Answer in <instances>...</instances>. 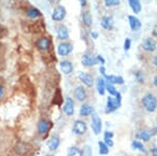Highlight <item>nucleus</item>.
<instances>
[{
	"mask_svg": "<svg viewBox=\"0 0 157 156\" xmlns=\"http://www.w3.org/2000/svg\"><path fill=\"white\" fill-rule=\"evenodd\" d=\"M141 104L147 112L153 113L157 110V97L153 93H146L141 99Z\"/></svg>",
	"mask_w": 157,
	"mask_h": 156,
	"instance_id": "1",
	"label": "nucleus"
},
{
	"mask_svg": "<svg viewBox=\"0 0 157 156\" xmlns=\"http://www.w3.org/2000/svg\"><path fill=\"white\" fill-rule=\"evenodd\" d=\"M91 128H92V131L95 135L100 134L103 129L102 120L98 116V113H95V112H93L92 114H91Z\"/></svg>",
	"mask_w": 157,
	"mask_h": 156,
	"instance_id": "2",
	"label": "nucleus"
},
{
	"mask_svg": "<svg viewBox=\"0 0 157 156\" xmlns=\"http://www.w3.org/2000/svg\"><path fill=\"white\" fill-rule=\"evenodd\" d=\"M121 102L118 100H116L115 97H107V103H106V108H105V112L109 114V113L114 112L115 110H117L121 107Z\"/></svg>",
	"mask_w": 157,
	"mask_h": 156,
	"instance_id": "3",
	"label": "nucleus"
},
{
	"mask_svg": "<svg viewBox=\"0 0 157 156\" xmlns=\"http://www.w3.org/2000/svg\"><path fill=\"white\" fill-rule=\"evenodd\" d=\"M73 50V46L71 43L69 42H61V43L58 45L57 47V51H58V55L60 57H66L68 55H70Z\"/></svg>",
	"mask_w": 157,
	"mask_h": 156,
	"instance_id": "4",
	"label": "nucleus"
},
{
	"mask_svg": "<svg viewBox=\"0 0 157 156\" xmlns=\"http://www.w3.org/2000/svg\"><path fill=\"white\" fill-rule=\"evenodd\" d=\"M86 131H87V124L84 122V120H78L75 122V124L72 126V132L75 135H78V136H81V135L85 134Z\"/></svg>",
	"mask_w": 157,
	"mask_h": 156,
	"instance_id": "5",
	"label": "nucleus"
},
{
	"mask_svg": "<svg viewBox=\"0 0 157 156\" xmlns=\"http://www.w3.org/2000/svg\"><path fill=\"white\" fill-rule=\"evenodd\" d=\"M66 17V10L63 6H57L52 11V19L54 21H63Z\"/></svg>",
	"mask_w": 157,
	"mask_h": 156,
	"instance_id": "6",
	"label": "nucleus"
},
{
	"mask_svg": "<svg viewBox=\"0 0 157 156\" xmlns=\"http://www.w3.org/2000/svg\"><path fill=\"white\" fill-rule=\"evenodd\" d=\"M81 62H82L83 66H85V67H92L98 64L97 57L89 54V52H86V54L83 55L82 59H81Z\"/></svg>",
	"mask_w": 157,
	"mask_h": 156,
	"instance_id": "7",
	"label": "nucleus"
},
{
	"mask_svg": "<svg viewBox=\"0 0 157 156\" xmlns=\"http://www.w3.org/2000/svg\"><path fill=\"white\" fill-rule=\"evenodd\" d=\"M63 112L66 116H72L75 114V101L71 97H66L63 106Z\"/></svg>",
	"mask_w": 157,
	"mask_h": 156,
	"instance_id": "8",
	"label": "nucleus"
},
{
	"mask_svg": "<svg viewBox=\"0 0 157 156\" xmlns=\"http://www.w3.org/2000/svg\"><path fill=\"white\" fill-rule=\"evenodd\" d=\"M141 48L147 52H154L157 49V44L153 38H146L141 44Z\"/></svg>",
	"mask_w": 157,
	"mask_h": 156,
	"instance_id": "9",
	"label": "nucleus"
},
{
	"mask_svg": "<svg viewBox=\"0 0 157 156\" xmlns=\"http://www.w3.org/2000/svg\"><path fill=\"white\" fill-rule=\"evenodd\" d=\"M128 21H129V26H130L132 32H137L141 29V22L137 17L134 15H129L128 16Z\"/></svg>",
	"mask_w": 157,
	"mask_h": 156,
	"instance_id": "10",
	"label": "nucleus"
},
{
	"mask_svg": "<svg viewBox=\"0 0 157 156\" xmlns=\"http://www.w3.org/2000/svg\"><path fill=\"white\" fill-rule=\"evenodd\" d=\"M101 26L106 31H112L114 29V18L112 16L103 17L102 21H101Z\"/></svg>",
	"mask_w": 157,
	"mask_h": 156,
	"instance_id": "11",
	"label": "nucleus"
},
{
	"mask_svg": "<svg viewBox=\"0 0 157 156\" xmlns=\"http://www.w3.org/2000/svg\"><path fill=\"white\" fill-rule=\"evenodd\" d=\"M78 79H80V81L87 87H92L93 84H94L92 75L87 74V72H84V71L80 72V74H78Z\"/></svg>",
	"mask_w": 157,
	"mask_h": 156,
	"instance_id": "12",
	"label": "nucleus"
},
{
	"mask_svg": "<svg viewBox=\"0 0 157 156\" xmlns=\"http://www.w3.org/2000/svg\"><path fill=\"white\" fill-rule=\"evenodd\" d=\"M37 129H38V133H39V134H41V135L47 134L50 129V123L46 120H40L39 123H38Z\"/></svg>",
	"mask_w": 157,
	"mask_h": 156,
	"instance_id": "13",
	"label": "nucleus"
},
{
	"mask_svg": "<svg viewBox=\"0 0 157 156\" xmlns=\"http://www.w3.org/2000/svg\"><path fill=\"white\" fill-rule=\"evenodd\" d=\"M154 133L153 131H150V130H139V131L135 134L136 139H140L143 142H149L152 137H153Z\"/></svg>",
	"mask_w": 157,
	"mask_h": 156,
	"instance_id": "14",
	"label": "nucleus"
},
{
	"mask_svg": "<svg viewBox=\"0 0 157 156\" xmlns=\"http://www.w3.org/2000/svg\"><path fill=\"white\" fill-rule=\"evenodd\" d=\"M60 69L64 74H71L73 72V65L68 60H62L60 62Z\"/></svg>",
	"mask_w": 157,
	"mask_h": 156,
	"instance_id": "15",
	"label": "nucleus"
},
{
	"mask_svg": "<svg viewBox=\"0 0 157 156\" xmlns=\"http://www.w3.org/2000/svg\"><path fill=\"white\" fill-rule=\"evenodd\" d=\"M105 80L107 83H110L112 85H123L125 81H124V78L121 75H114V74H110V75H106Z\"/></svg>",
	"mask_w": 157,
	"mask_h": 156,
	"instance_id": "16",
	"label": "nucleus"
},
{
	"mask_svg": "<svg viewBox=\"0 0 157 156\" xmlns=\"http://www.w3.org/2000/svg\"><path fill=\"white\" fill-rule=\"evenodd\" d=\"M36 45H37V47H38V49H39V50H41V51H46V50L48 49L49 46H50V41H49L48 38L42 37L37 41Z\"/></svg>",
	"mask_w": 157,
	"mask_h": 156,
	"instance_id": "17",
	"label": "nucleus"
},
{
	"mask_svg": "<svg viewBox=\"0 0 157 156\" xmlns=\"http://www.w3.org/2000/svg\"><path fill=\"white\" fill-rule=\"evenodd\" d=\"M75 100L78 101V102H84L87 97V93H86V90L85 88L83 86H78L77 88L75 89Z\"/></svg>",
	"mask_w": 157,
	"mask_h": 156,
	"instance_id": "18",
	"label": "nucleus"
},
{
	"mask_svg": "<svg viewBox=\"0 0 157 156\" xmlns=\"http://www.w3.org/2000/svg\"><path fill=\"white\" fill-rule=\"evenodd\" d=\"M57 36H58V39L59 40H62V41H65L69 38V31L66 26L64 25H61V26L58 27L57 29Z\"/></svg>",
	"mask_w": 157,
	"mask_h": 156,
	"instance_id": "19",
	"label": "nucleus"
},
{
	"mask_svg": "<svg viewBox=\"0 0 157 156\" xmlns=\"http://www.w3.org/2000/svg\"><path fill=\"white\" fill-rule=\"evenodd\" d=\"M128 3L130 9L132 10V12L135 15L139 14L143 10V6H141V2L140 0H128Z\"/></svg>",
	"mask_w": 157,
	"mask_h": 156,
	"instance_id": "20",
	"label": "nucleus"
},
{
	"mask_svg": "<svg viewBox=\"0 0 157 156\" xmlns=\"http://www.w3.org/2000/svg\"><path fill=\"white\" fill-rule=\"evenodd\" d=\"M60 146V137L58 135L54 134L49 138L48 143H47V147L50 151H56Z\"/></svg>",
	"mask_w": 157,
	"mask_h": 156,
	"instance_id": "21",
	"label": "nucleus"
},
{
	"mask_svg": "<svg viewBox=\"0 0 157 156\" xmlns=\"http://www.w3.org/2000/svg\"><path fill=\"white\" fill-rule=\"evenodd\" d=\"M94 112V108L90 106L89 104H83L80 108V115L81 116H89L92 113Z\"/></svg>",
	"mask_w": 157,
	"mask_h": 156,
	"instance_id": "22",
	"label": "nucleus"
},
{
	"mask_svg": "<svg viewBox=\"0 0 157 156\" xmlns=\"http://www.w3.org/2000/svg\"><path fill=\"white\" fill-rule=\"evenodd\" d=\"M97 90L98 94L104 95L106 92V80L104 78H98L97 80Z\"/></svg>",
	"mask_w": 157,
	"mask_h": 156,
	"instance_id": "23",
	"label": "nucleus"
},
{
	"mask_svg": "<svg viewBox=\"0 0 157 156\" xmlns=\"http://www.w3.org/2000/svg\"><path fill=\"white\" fill-rule=\"evenodd\" d=\"M26 16L30 19H36L41 16V12H40L37 7L30 6L26 10Z\"/></svg>",
	"mask_w": 157,
	"mask_h": 156,
	"instance_id": "24",
	"label": "nucleus"
},
{
	"mask_svg": "<svg viewBox=\"0 0 157 156\" xmlns=\"http://www.w3.org/2000/svg\"><path fill=\"white\" fill-rule=\"evenodd\" d=\"M82 22L87 27H90L92 25V17H91V14L88 11L82 13Z\"/></svg>",
	"mask_w": 157,
	"mask_h": 156,
	"instance_id": "25",
	"label": "nucleus"
},
{
	"mask_svg": "<svg viewBox=\"0 0 157 156\" xmlns=\"http://www.w3.org/2000/svg\"><path fill=\"white\" fill-rule=\"evenodd\" d=\"M131 146H132V148L134 150H137L139 152L144 153V154H147V150H146L145 146H144V144L140 140H137V139L133 140V142L131 143Z\"/></svg>",
	"mask_w": 157,
	"mask_h": 156,
	"instance_id": "26",
	"label": "nucleus"
},
{
	"mask_svg": "<svg viewBox=\"0 0 157 156\" xmlns=\"http://www.w3.org/2000/svg\"><path fill=\"white\" fill-rule=\"evenodd\" d=\"M67 156H83V151L78 147H70L68 149Z\"/></svg>",
	"mask_w": 157,
	"mask_h": 156,
	"instance_id": "27",
	"label": "nucleus"
},
{
	"mask_svg": "<svg viewBox=\"0 0 157 156\" xmlns=\"http://www.w3.org/2000/svg\"><path fill=\"white\" fill-rule=\"evenodd\" d=\"M98 153H100L101 155H107L109 153V147L107 145L105 144L104 142H98Z\"/></svg>",
	"mask_w": 157,
	"mask_h": 156,
	"instance_id": "28",
	"label": "nucleus"
},
{
	"mask_svg": "<svg viewBox=\"0 0 157 156\" xmlns=\"http://www.w3.org/2000/svg\"><path fill=\"white\" fill-rule=\"evenodd\" d=\"M106 91L110 94V97H115L116 93L118 92L114 85L110 84V83H107V82H106Z\"/></svg>",
	"mask_w": 157,
	"mask_h": 156,
	"instance_id": "29",
	"label": "nucleus"
},
{
	"mask_svg": "<svg viewBox=\"0 0 157 156\" xmlns=\"http://www.w3.org/2000/svg\"><path fill=\"white\" fill-rule=\"evenodd\" d=\"M121 0H104V3H105L106 7H114L120 6Z\"/></svg>",
	"mask_w": 157,
	"mask_h": 156,
	"instance_id": "30",
	"label": "nucleus"
},
{
	"mask_svg": "<svg viewBox=\"0 0 157 156\" xmlns=\"http://www.w3.org/2000/svg\"><path fill=\"white\" fill-rule=\"evenodd\" d=\"M134 78L138 83H144L145 82V75H144V72L140 71V70H137V71L134 72Z\"/></svg>",
	"mask_w": 157,
	"mask_h": 156,
	"instance_id": "31",
	"label": "nucleus"
},
{
	"mask_svg": "<svg viewBox=\"0 0 157 156\" xmlns=\"http://www.w3.org/2000/svg\"><path fill=\"white\" fill-rule=\"evenodd\" d=\"M131 45H132L131 39L130 38H126L125 41H124V50H125V51H129L131 48Z\"/></svg>",
	"mask_w": 157,
	"mask_h": 156,
	"instance_id": "32",
	"label": "nucleus"
},
{
	"mask_svg": "<svg viewBox=\"0 0 157 156\" xmlns=\"http://www.w3.org/2000/svg\"><path fill=\"white\" fill-rule=\"evenodd\" d=\"M104 143H105V144L107 145L109 148H111V147H113V146H114V143H113L112 138H106V137H104Z\"/></svg>",
	"mask_w": 157,
	"mask_h": 156,
	"instance_id": "33",
	"label": "nucleus"
},
{
	"mask_svg": "<svg viewBox=\"0 0 157 156\" xmlns=\"http://www.w3.org/2000/svg\"><path fill=\"white\" fill-rule=\"evenodd\" d=\"M97 59H98V64L104 65V64L106 63L105 59H104V57L102 56V55H98V56H97Z\"/></svg>",
	"mask_w": 157,
	"mask_h": 156,
	"instance_id": "34",
	"label": "nucleus"
},
{
	"mask_svg": "<svg viewBox=\"0 0 157 156\" xmlns=\"http://www.w3.org/2000/svg\"><path fill=\"white\" fill-rule=\"evenodd\" d=\"M113 133L111 132V131H105L104 132V137H106V138H113Z\"/></svg>",
	"mask_w": 157,
	"mask_h": 156,
	"instance_id": "35",
	"label": "nucleus"
},
{
	"mask_svg": "<svg viewBox=\"0 0 157 156\" xmlns=\"http://www.w3.org/2000/svg\"><path fill=\"white\" fill-rule=\"evenodd\" d=\"M90 36L93 40H97V39H98V32L92 31V32H90Z\"/></svg>",
	"mask_w": 157,
	"mask_h": 156,
	"instance_id": "36",
	"label": "nucleus"
},
{
	"mask_svg": "<svg viewBox=\"0 0 157 156\" xmlns=\"http://www.w3.org/2000/svg\"><path fill=\"white\" fill-rule=\"evenodd\" d=\"M100 72H101V74L103 75L104 78L107 75V74H106V68H105V66L104 65H101V67H100Z\"/></svg>",
	"mask_w": 157,
	"mask_h": 156,
	"instance_id": "37",
	"label": "nucleus"
},
{
	"mask_svg": "<svg viewBox=\"0 0 157 156\" xmlns=\"http://www.w3.org/2000/svg\"><path fill=\"white\" fill-rule=\"evenodd\" d=\"M151 155L152 156H157V145L151 150Z\"/></svg>",
	"mask_w": 157,
	"mask_h": 156,
	"instance_id": "38",
	"label": "nucleus"
},
{
	"mask_svg": "<svg viewBox=\"0 0 157 156\" xmlns=\"http://www.w3.org/2000/svg\"><path fill=\"white\" fill-rule=\"evenodd\" d=\"M78 1H80L81 6H82V7L86 6V4H87V0H78Z\"/></svg>",
	"mask_w": 157,
	"mask_h": 156,
	"instance_id": "39",
	"label": "nucleus"
},
{
	"mask_svg": "<svg viewBox=\"0 0 157 156\" xmlns=\"http://www.w3.org/2000/svg\"><path fill=\"white\" fill-rule=\"evenodd\" d=\"M153 85L155 87H157V74L153 78Z\"/></svg>",
	"mask_w": 157,
	"mask_h": 156,
	"instance_id": "40",
	"label": "nucleus"
},
{
	"mask_svg": "<svg viewBox=\"0 0 157 156\" xmlns=\"http://www.w3.org/2000/svg\"><path fill=\"white\" fill-rule=\"evenodd\" d=\"M153 133H154V134H157V119H156V123H155V126H154Z\"/></svg>",
	"mask_w": 157,
	"mask_h": 156,
	"instance_id": "41",
	"label": "nucleus"
},
{
	"mask_svg": "<svg viewBox=\"0 0 157 156\" xmlns=\"http://www.w3.org/2000/svg\"><path fill=\"white\" fill-rule=\"evenodd\" d=\"M48 1L50 2V3H54V4H57V3H59V2L61 1V0H48Z\"/></svg>",
	"mask_w": 157,
	"mask_h": 156,
	"instance_id": "42",
	"label": "nucleus"
},
{
	"mask_svg": "<svg viewBox=\"0 0 157 156\" xmlns=\"http://www.w3.org/2000/svg\"><path fill=\"white\" fill-rule=\"evenodd\" d=\"M2 95H3V87L0 85V99L2 97Z\"/></svg>",
	"mask_w": 157,
	"mask_h": 156,
	"instance_id": "43",
	"label": "nucleus"
},
{
	"mask_svg": "<svg viewBox=\"0 0 157 156\" xmlns=\"http://www.w3.org/2000/svg\"><path fill=\"white\" fill-rule=\"evenodd\" d=\"M153 64H154V66L157 67V56L154 57V59H153Z\"/></svg>",
	"mask_w": 157,
	"mask_h": 156,
	"instance_id": "44",
	"label": "nucleus"
},
{
	"mask_svg": "<svg viewBox=\"0 0 157 156\" xmlns=\"http://www.w3.org/2000/svg\"><path fill=\"white\" fill-rule=\"evenodd\" d=\"M153 35L157 38V26L154 27V29H153Z\"/></svg>",
	"mask_w": 157,
	"mask_h": 156,
	"instance_id": "45",
	"label": "nucleus"
},
{
	"mask_svg": "<svg viewBox=\"0 0 157 156\" xmlns=\"http://www.w3.org/2000/svg\"><path fill=\"white\" fill-rule=\"evenodd\" d=\"M45 156H54L52 154H48V155H45Z\"/></svg>",
	"mask_w": 157,
	"mask_h": 156,
	"instance_id": "46",
	"label": "nucleus"
}]
</instances>
